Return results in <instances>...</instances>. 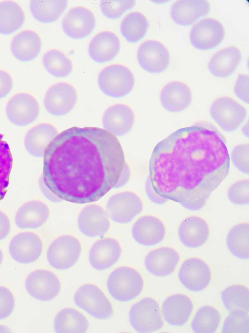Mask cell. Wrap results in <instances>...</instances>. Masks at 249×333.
I'll return each instance as SVG.
<instances>
[{"label":"cell","mask_w":249,"mask_h":333,"mask_svg":"<svg viewBox=\"0 0 249 333\" xmlns=\"http://www.w3.org/2000/svg\"><path fill=\"white\" fill-rule=\"evenodd\" d=\"M209 197H204L192 202L181 203L180 205L183 208L190 210H199L204 206Z\"/></svg>","instance_id":"816d5d0a"},{"label":"cell","mask_w":249,"mask_h":333,"mask_svg":"<svg viewBox=\"0 0 249 333\" xmlns=\"http://www.w3.org/2000/svg\"><path fill=\"white\" fill-rule=\"evenodd\" d=\"M77 224L79 230L86 236L101 238L109 229V215L102 207L91 204L81 210Z\"/></svg>","instance_id":"e0dca14e"},{"label":"cell","mask_w":249,"mask_h":333,"mask_svg":"<svg viewBox=\"0 0 249 333\" xmlns=\"http://www.w3.org/2000/svg\"><path fill=\"white\" fill-rule=\"evenodd\" d=\"M41 46L40 37L36 32L25 30L14 37L11 49L17 59L27 62L35 59L38 55Z\"/></svg>","instance_id":"f546056e"},{"label":"cell","mask_w":249,"mask_h":333,"mask_svg":"<svg viewBox=\"0 0 249 333\" xmlns=\"http://www.w3.org/2000/svg\"><path fill=\"white\" fill-rule=\"evenodd\" d=\"M125 163L113 134L96 127L74 126L58 134L45 148L42 178L62 200L89 203L114 188Z\"/></svg>","instance_id":"6da1fadb"},{"label":"cell","mask_w":249,"mask_h":333,"mask_svg":"<svg viewBox=\"0 0 249 333\" xmlns=\"http://www.w3.org/2000/svg\"><path fill=\"white\" fill-rule=\"evenodd\" d=\"M39 184L42 193L49 200L54 202L59 203L62 201L61 199L54 194L44 184L42 177L39 179Z\"/></svg>","instance_id":"f907efd6"},{"label":"cell","mask_w":249,"mask_h":333,"mask_svg":"<svg viewBox=\"0 0 249 333\" xmlns=\"http://www.w3.org/2000/svg\"><path fill=\"white\" fill-rule=\"evenodd\" d=\"M73 299L78 307L96 318L107 319L113 315L110 302L95 285L86 284L81 286L75 292Z\"/></svg>","instance_id":"5b68a950"},{"label":"cell","mask_w":249,"mask_h":333,"mask_svg":"<svg viewBox=\"0 0 249 333\" xmlns=\"http://www.w3.org/2000/svg\"><path fill=\"white\" fill-rule=\"evenodd\" d=\"M179 260V255L174 249L160 247L149 252L144 260L146 270L154 276L165 277L172 274Z\"/></svg>","instance_id":"603a6c76"},{"label":"cell","mask_w":249,"mask_h":333,"mask_svg":"<svg viewBox=\"0 0 249 333\" xmlns=\"http://www.w3.org/2000/svg\"><path fill=\"white\" fill-rule=\"evenodd\" d=\"M130 176L129 168L127 164L125 163L121 174L113 188L118 189L125 185L128 181Z\"/></svg>","instance_id":"f5cc1de1"},{"label":"cell","mask_w":249,"mask_h":333,"mask_svg":"<svg viewBox=\"0 0 249 333\" xmlns=\"http://www.w3.org/2000/svg\"><path fill=\"white\" fill-rule=\"evenodd\" d=\"M134 120V114L130 107L117 104L109 107L105 111L103 125L105 130L116 137H122L130 131Z\"/></svg>","instance_id":"7402d4cb"},{"label":"cell","mask_w":249,"mask_h":333,"mask_svg":"<svg viewBox=\"0 0 249 333\" xmlns=\"http://www.w3.org/2000/svg\"><path fill=\"white\" fill-rule=\"evenodd\" d=\"M209 2L206 0H180L172 6L171 17L176 24L189 26L210 12Z\"/></svg>","instance_id":"44dd1931"},{"label":"cell","mask_w":249,"mask_h":333,"mask_svg":"<svg viewBox=\"0 0 249 333\" xmlns=\"http://www.w3.org/2000/svg\"><path fill=\"white\" fill-rule=\"evenodd\" d=\"M225 34V28L219 21L207 18L194 26L190 33V40L196 49L206 51L214 49L221 44Z\"/></svg>","instance_id":"30bf717a"},{"label":"cell","mask_w":249,"mask_h":333,"mask_svg":"<svg viewBox=\"0 0 249 333\" xmlns=\"http://www.w3.org/2000/svg\"><path fill=\"white\" fill-rule=\"evenodd\" d=\"M222 302L229 311L241 310L249 312V290L241 285H231L221 293Z\"/></svg>","instance_id":"f35d334b"},{"label":"cell","mask_w":249,"mask_h":333,"mask_svg":"<svg viewBox=\"0 0 249 333\" xmlns=\"http://www.w3.org/2000/svg\"><path fill=\"white\" fill-rule=\"evenodd\" d=\"M129 320L133 328L139 333L154 332L163 326L159 304L150 298H144L132 305Z\"/></svg>","instance_id":"8992f818"},{"label":"cell","mask_w":249,"mask_h":333,"mask_svg":"<svg viewBox=\"0 0 249 333\" xmlns=\"http://www.w3.org/2000/svg\"><path fill=\"white\" fill-rule=\"evenodd\" d=\"M149 28L147 18L142 13L134 12L128 14L122 21L120 30L122 36L129 43L142 39Z\"/></svg>","instance_id":"e575fe53"},{"label":"cell","mask_w":249,"mask_h":333,"mask_svg":"<svg viewBox=\"0 0 249 333\" xmlns=\"http://www.w3.org/2000/svg\"><path fill=\"white\" fill-rule=\"evenodd\" d=\"M180 283L188 290L199 292L205 289L211 280V272L202 260L192 258L185 260L178 273Z\"/></svg>","instance_id":"9a60e30c"},{"label":"cell","mask_w":249,"mask_h":333,"mask_svg":"<svg viewBox=\"0 0 249 333\" xmlns=\"http://www.w3.org/2000/svg\"><path fill=\"white\" fill-rule=\"evenodd\" d=\"M57 135V129L51 124L37 125L30 129L25 136V149L31 156L42 158L45 148Z\"/></svg>","instance_id":"4dcf8cb0"},{"label":"cell","mask_w":249,"mask_h":333,"mask_svg":"<svg viewBox=\"0 0 249 333\" xmlns=\"http://www.w3.org/2000/svg\"><path fill=\"white\" fill-rule=\"evenodd\" d=\"M11 224L8 217L0 211V241L4 239L9 233Z\"/></svg>","instance_id":"681fc988"},{"label":"cell","mask_w":249,"mask_h":333,"mask_svg":"<svg viewBox=\"0 0 249 333\" xmlns=\"http://www.w3.org/2000/svg\"><path fill=\"white\" fill-rule=\"evenodd\" d=\"M68 6L67 0H32L30 3L31 12L34 18L43 23L56 21Z\"/></svg>","instance_id":"d6a6232c"},{"label":"cell","mask_w":249,"mask_h":333,"mask_svg":"<svg viewBox=\"0 0 249 333\" xmlns=\"http://www.w3.org/2000/svg\"><path fill=\"white\" fill-rule=\"evenodd\" d=\"M229 251L235 257L246 260L249 258V225L242 223L231 229L227 237Z\"/></svg>","instance_id":"d590c367"},{"label":"cell","mask_w":249,"mask_h":333,"mask_svg":"<svg viewBox=\"0 0 249 333\" xmlns=\"http://www.w3.org/2000/svg\"><path fill=\"white\" fill-rule=\"evenodd\" d=\"M15 306V298L7 288L0 286V320L9 316Z\"/></svg>","instance_id":"f6af8a7d"},{"label":"cell","mask_w":249,"mask_h":333,"mask_svg":"<svg viewBox=\"0 0 249 333\" xmlns=\"http://www.w3.org/2000/svg\"><path fill=\"white\" fill-rule=\"evenodd\" d=\"M143 280L136 270L129 267H120L113 270L107 281L110 295L117 300L126 302L138 297L142 292Z\"/></svg>","instance_id":"3957f363"},{"label":"cell","mask_w":249,"mask_h":333,"mask_svg":"<svg viewBox=\"0 0 249 333\" xmlns=\"http://www.w3.org/2000/svg\"><path fill=\"white\" fill-rule=\"evenodd\" d=\"M25 18L22 9L11 1L0 3V34H12L23 25Z\"/></svg>","instance_id":"836d02e7"},{"label":"cell","mask_w":249,"mask_h":333,"mask_svg":"<svg viewBox=\"0 0 249 333\" xmlns=\"http://www.w3.org/2000/svg\"><path fill=\"white\" fill-rule=\"evenodd\" d=\"M81 252L79 240L71 235H63L54 240L49 246L47 258L49 263L57 270H65L73 266Z\"/></svg>","instance_id":"ba28073f"},{"label":"cell","mask_w":249,"mask_h":333,"mask_svg":"<svg viewBox=\"0 0 249 333\" xmlns=\"http://www.w3.org/2000/svg\"><path fill=\"white\" fill-rule=\"evenodd\" d=\"M145 191L149 199L155 204L161 205L168 200L166 198L159 195L155 192L152 187L149 176L146 181Z\"/></svg>","instance_id":"c3c4849f"},{"label":"cell","mask_w":249,"mask_h":333,"mask_svg":"<svg viewBox=\"0 0 249 333\" xmlns=\"http://www.w3.org/2000/svg\"><path fill=\"white\" fill-rule=\"evenodd\" d=\"M77 101L75 88L71 85L60 82L51 86L47 91L44 106L49 113L55 116L67 114L74 107Z\"/></svg>","instance_id":"8fae6325"},{"label":"cell","mask_w":249,"mask_h":333,"mask_svg":"<svg viewBox=\"0 0 249 333\" xmlns=\"http://www.w3.org/2000/svg\"><path fill=\"white\" fill-rule=\"evenodd\" d=\"M249 76L240 74L234 87L236 96L244 102L249 104Z\"/></svg>","instance_id":"bcb514c9"},{"label":"cell","mask_w":249,"mask_h":333,"mask_svg":"<svg viewBox=\"0 0 249 333\" xmlns=\"http://www.w3.org/2000/svg\"><path fill=\"white\" fill-rule=\"evenodd\" d=\"M89 326L85 316L72 308L61 310L56 315L54 321L56 333H85Z\"/></svg>","instance_id":"1f68e13d"},{"label":"cell","mask_w":249,"mask_h":333,"mask_svg":"<svg viewBox=\"0 0 249 333\" xmlns=\"http://www.w3.org/2000/svg\"><path fill=\"white\" fill-rule=\"evenodd\" d=\"M3 260V254L1 250L0 249V265L1 263Z\"/></svg>","instance_id":"11a10c76"},{"label":"cell","mask_w":249,"mask_h":333,"mask_svg":"<svg viewBox=\"0 0 249 333\" xmlns=\"http://www.w3.org/2000/svg\"><path fill=\"white\" fill-rule=\"evenodd\" d=\"M95 18L89 9L83 7H74L63 19L62 26L65 34L75 39L89 35L95 27Z\"/></svg>","instance_id":"ac0fdd59"},{"label":"cell","mask_w":249,"mask_h":333,"mask_svg":"<svg viewBox=\"0 0 249 333\" xmlns=\"http://www.w3.org/2000/svg\"><path fill=\"white\" fill-rule=\"evenodd\" d=\"M43 249L42 241L36 234L25 232L16 235L9 246L12 258L21 264H28L37 260Z\"/></svg>","instance_id":"2e32d148"},{"label":"cell","mask_w":249,"mask_h":333,"mask_svg":"<svg viewBox=\"0 0 249 333\" xmlns=\"http://www.w3.org/2000/svg\"><path fill=\"white\" fill-rule=\"evenodd\" d=\"M222 332L249 333V316L248 312L241 310L231 311L223 324Z\"/></svg>","instance_id":"60d3db41"},{"label":"cell","mask_w":249,"mask_h":333,"mask_svg":"<svg viewBox=\"0 0 249 333\" xmlns=\"http://www.w3.org/2000/svg\"><path fill=\"white\" fill-rule=\"evenodd\" d=\"M210 115L218 126L226 132H232L239 128L247 116L246 109L233 99L223 97L211 105Z\"/></svg>","instance_id":"52a82bcc"},{"label":"cell","mask_w":249,"mask_h":333,"mask_svg":"<svg viewBox=\"0 0 249 333\" xmlns=\"http://www.w3.org/2000/svg\"><path fill=\"white\" fill-rule=\"evenodd\" d=\"M122 248L117 240L112 238H103L97 241L89 252L91 266L97 270L109 268L119 260Z\"/></svg>","instance_id":"d6986e66"},{"label":"cell","mask_w":249,"mask_h":333,"mask_svg":"<svg viewBox=\"0 0 249 333\" xmlns=\"http://www.w3.org/2000/svg\"><path fill=\"white\" fill-rule=\"evenodd\" d=\"M241 58V53L238 48L228 47L213 55L209 62L208 69L216 77L227 78L236 71Z\"/></svg>","instance_id":"f1b7e54d"},{"label":"cell","mask_w":249,"mask_h":333,"mask_svg":"<svg viewBox=\"0 0 249 333\" xmlns=\"http://www.w3.org/2000/svg\"><path fill=\"white\" fill-rule=\"evenodd\" d=\"M220 319L218 310L212 306H203L196 312L191 323V328L195 333H213L218 327Z\"/></svg>","instance_id":"74e56055"},{"label":"cell","mask_w":249,"mask_h":333,"mask_svg":"<svg viewBox=\"0 0 249 333\" xmlns=\"http://www.w3.org/2000/svg\"><path fill=\"white\" fill-rule=\"evenodd\" d=\"M106 208L113 222L124 224L129 223L142 212L143 205L136 194L126 192L112 196L107 201Z\"/></svg>","instance_id":"9c48e42d"},{"label":"cell","mask_w":249,"mask_h":333,"mask_svg":"<svg viewBox=\"0 0 249 333\" xmlns=\"http://www.w3.org/2000/svg\"><path fill=\"white\" fill-rule=\"evenodd\" d=\"M233 165L244 174H249V144H242L236 146L231 153Z\"/></svg>","instance_id":"ee69618b"},{"label":"cell","mask_w":249,"mask_h":333,"mask_svg":"<svg viewBox=\"0 0 249 333\" xmlns=\"http://www.w3.org/2000/svg\"><path fill=\"white\" fill-rule=\"evenodd\" d=\"M162 313L165 320L173 326H181L188 320L193 309L191 299L186 296L175 294L163 302Z\"/></svg>","instance_id":"484cf974"},{"label":"cell","mask_w":249,"mask_h":333,"mask_svg":"<svg viewBox=\"0 0 249 333\" xmlns=\"http://www.w3.org/2000/svg\"><path fill=\"white\" fill-rule=\"evenodd\" d=\"M137 59L145 71L158 74L167 69L170 57L168 51L162 43L155 40H148L140 46Z\"/></svg>","instance_id":"4fadbf2b"},{"label":"cell","mask_w":249,"mask_h":333,"mask_svg":"<svg viewBox=\"0 0 249 333\" xmlns=\"http://www.w3.org/2000/svg\"><path fill=\"white\" fill-rule=\"evenodd\" d=\"M162 107L167 111L176 113L186 109L191 104V89L180 82H171L164 87L160 95Z\"/></svg>","instance_id":"4316f807"},{"label":"cell","mask_w":249,"mask_h":333,"mask_svg":"<svg viewBox=\"0 0 249 333\" xmlns=\"http://www.w3.org/2000/svg\"><path fill=\"white\" fill-rule=\"evenodd\" d=\"M229 201L236 205L243 206L249 203V180L238 181L229 188L228 191Z\"/></svg>","instance_id":"7bdbcfd3"},{"label":"cell","mask_w":249,"mask_h":333,"mask_svg":"<svg viewBox=\"0 0 249 333\" xmlns=\"http://www.w3.org/2000/svg\"><path fill=\"white\" fill-rule=\"evenodd\" d=\"M49 214V209L44 203L37 200L30 201L18 210L15 223L22 229H36L47 222Z\"/></svg>","instance_id":"83f0119b"},{"label":"cell","mask_w":249,"mask_h":333,"mask_svg":"<svg viewBox=\"0 0 249 333\" xmlns=\"http://www.w3.org/2000/svg\"><path fill=\"white\" fill-rule=\"evenodd\" d=\"M135 0H102L100 6L103 15L111 19L121 17L135 5Z\"/></svg>","instance_id":"b9f144b4"},{"label":"cell","mask_w":249,"mask_h":333,"mask_svg":"<svg viewBox=\"0 0 249 333\" xmlns=\"http://www.w3.org/2000/svg\"><path fill=\"white\" fill-rule=\"evenodd\" d=\"M60 287L58 277L46 270H37L31 273L25 280V287L28 294L41 301L54 298L58 294Z\"/></svg>","instance_id":"5bb4252c"},{"label":"cell","mask_w":249,"mask_h":333,"mask_svg":"<svg viewBox=\"0 0 249 333\" xmlns=\"http://www.w3.org/2000/svg\"><path fill=\"white\" fill-rule=\"evenodd\" d=\"M181 243L186 247L196 248L203 245L209 236L206 222L197 216H190L182 221L178 229Z\"/></svg>","instance_id":"d4e9b609"},{"label":"cell","mask_w":249,"mask_h":333,"mask_svg":"<svg viewBox=\"0 0 249 333\" xmlns=\"http://www.w3.org/2000/svg\"><path fill=\"white\" fill-rule=\"evenodd\" d=\"M13 80L7 72L0 70V99L5 97L13 88Z\"/></svg>","instance_id":"7dc6e473"},{"label":"cell","mask_w":249,"mask_h":333,"mask_svg":"<svg viewBox=\"0 0 249 333\" xmlns=\"http://www.w3.org/2000/svg\"><path fill=\"white\" fill-rule=\"evenodd\" d=\"M42 60L47 71L55 77H66L72 71L71 61L64 53L57 50H51L46 53Z\"/></svg>","instance_id":"8d00e7d4"},{"label":"cell","mask_w":249,"mask_h":333,"mask_svg":"<svg viewBox=\"0 0 249 333\" xmlns=\"http://www.w3.org/2000/svg\"><path fill=\"white\" fill-rule=\"evenodd\" d=\"M39 113L36 100L26 93L14 95L8 102L6 114L10 122L18 126H25L33 123Z\"/></svg>","instance_id":"7c38bea8"},{"label":"cell","mask_w":249,"mask_h":333,"mask_svg":"<svg viewBox=\"0 0 249 333\" xmlns=\"http://www.w3.org/2000/svg\"><path fill=\"white\" fill-rule=\"evenodd\" d=\"M230 165L225 137L212 123L201 122L177 130L155 146L149 177L158 194L180 204L209 197Z\"/></svg>","instance_id":"7a4b0ae2"},{"label":"cell","mask_w":249,"mask_h":333,"mask_svg":"<svg viewBox=\"0 0 249 333\" xmlns=\"http://www.w3.org/2000/svg\"><path fill=\"white\" fill-rule=\"evenodd\" d=\"M98 83L101 90L106 95L120 98L127 95L135 84L134 76L127 67L113 65L104 68L100 73Z\"/></svg>","instance_id":"277c9868"},{"label":"cell","mask_w":249,"mask_h":333,"mask_svg":"<svg viewBox=\"0 0 249 333\" xmlns=\"http://www.w3.org/2000/svg\"><path fill=\"white\" fill-rule=\"evenodd\" d=\"M242 131L245 135H246L248 137L249 135V127L248 123H247L246 125L243 127Z\"/></svg>","instance_id":"db71d44e"},{"label":"cell","mask_w":249,"mask_h":333,"mask_svg":"<svg viewBox=\"0 0 249 333\" xmlns=\"http://www.w3.org/2000/svg\"><path fill=\"white\" fill-rule=\"evenodd\" d=\"M3 139L0 133V202L7 192L13 163L9 145Z\"/></svg>","instance_id":"ab89813d"},{"label":"cell","mask_w":249,"mask_h":333,"mask_svg":"<svg viewBox=\"0 0 249 333\" xmlns=\"http://www.w3.org/2000/svg\"><path fill=\"white\" fill-rule=\"evenodd\" d=\"M120 49L121 43L117 36L111 32L104 31L92 38L88 52L93 61L102 64L114 59Z\"/></svg>","instance_id":"cb8c5ba5"},{"label":"cell","mask_w":249,"mask_h":333,"mask_svg":"<svg viewBox=\"0 0 249 333\" xmlns=\"http://www.w3.org/2000/svg\"><path fill=\"white\" fill-rule=\"evenodd\" d=\"M132 235L139 244L150 246L160 243L165 234L163 223L156 217L145 215L139 218L132 228Z\"/></svg>","instance_id":"ffe728a7"}]
</instances>
